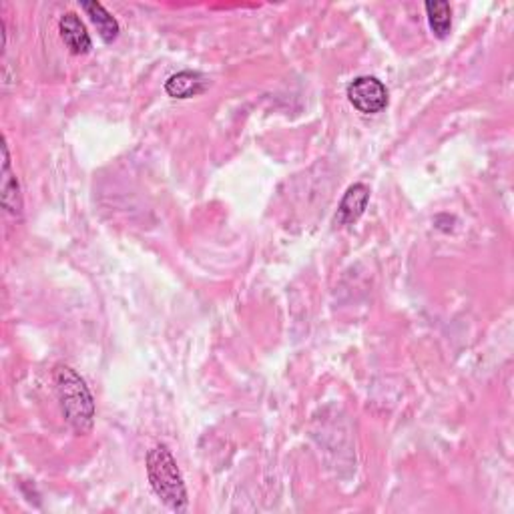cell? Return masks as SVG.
I'll return each instance as SVG.
<instances>
[{"mask_svg": "<svg viewBox=\"0 0 514 514\" xmlns=\"http://www.w3.org/2000/svg\"><path fill=\"white\" fill-rule=\"evenodd\" d=\"M55 388L60 402V410L76 434H89L95 424V400L91 396L87 384L71 366H57Z\"/></svg>", "mask_w": 514, "mask_h": 514, "instance_id": "cell-1", "label": "cell"}, {"mask_svg": "<svg viewBox=\"0 0 514 514\" xmlns=\"http://www.w3.org/2000/svg\"><path fill=\"white\" fill-rule=\"evenodd\" d=\"M147 477L151 482L153 493H155L161 502L167 509L175 512H183L187 509V490L183 482L181 471L175 458L165 444L151 448L147 455Z\"/></svg>", "mask_w": 514, "mask_h": 514, "instance_id": "cell-2", "label": "cell"}, {"mask_svg": "<svg viewBox=\"0 0 514 514\" xmlns=\"http://www.w3.org/2000/svg\"><path fill=\"white\" fill-rule=\"evenodd\" d=\"M346 93L354 109L362 115H378L388 107V89L376 76H356Z\"/></svg>", "mask_w": 514, "mask_h": 514, "instance_id": "cell-3", "label": "cell"}, {"mask_svg": "<svg viewBox=\"0 0 514 514\" xmlns=\"http://www.w3.org/2000/svg\"><path fill=\"white\" fill-rule=\"evenodd\" d=\"M59 30L67 44V49L71 51L73 55L83 57L93 49V41H91L87 27H84V22L81 20L79 14H75V12L63 14L59 20Z\"/></svg>", "mask_w": 514, "mask_h": 514, "instance_id": "cell-4", "label": "cell"}, {"mask_svg": "<svg viewBox=\"0 0 514 514\" xmlns=\"http://www.w3.org/2000/svg\"><path fill=\"white\" fill-rule=\"evenodd\" d=\"M0 199H3L4 210L11 216H20L22 211V197L19 181L14 178L12 167H11V153L6 139H3V173H0Z\"/></svg>", "mask_w": 514, "mask_h": 514, "instance_id": "cell-5", "label": "cell"}, {"mask_svg": "<svg viewBox=\"0 0 514 514\" xmlns=\"http://www.w3.org/2000/svg\"><path fill=\"white\" fill-rule=\"evenodd\" d=\"M368 202H370V189L364 183H354L344 194L340 207H337V221L342 225H352L364 216Z\"/></svg>", "mask_w": 514, "mask_h": 514, "instance_id": "cell-6", "label": "cell"}, {"mask_svg": "<svg viewBox=\"0 0 514 514\" xmlns=\"http://www.w3.org/2000/svg\"><path fill=\"white\" fill-rule=\"evenodd\" d=\"M207 76L197 71H181L175 73L167 79L165 91L173 99H191L202 95L207 89Z\"/></svg>", "mask_w": 514, "mask_h": 514, "instance_id": "cell-7", "label": "cell"}, {"mask_svg": "<svg viewBox=\"0 0 514 514\" xmlns=\"http://www.w3.org/2000/svg\"><path fill=\"white\" fill-rule=\"evenodd\" d=\"M81 9L87 12V17L91 19V22H93L99 30V36H101L107 44L117 41L119 30H121L119 22L109 11L105 9L101 3H97V0H91V3H81Z\"/></svg>", "mask_w": 514, "mask_h": 514, "instance_id": "cell-8", "label": "cell"}, {"mask_svg": "<svg viewBox=\"0 0 514 514\" xmlns=\"http://www.w3.org/2000/svg\"><path fill=\"white\" fill-rule=\"evenodd\" d=\"M428 14V25H431L436 38H447L452 28V9L444 0H428L424 4Z\"/></svg>", "mask_w": 514, "mask_h": 514, "instance_id": "cell-9", "label": "cell"}]
</instances>
